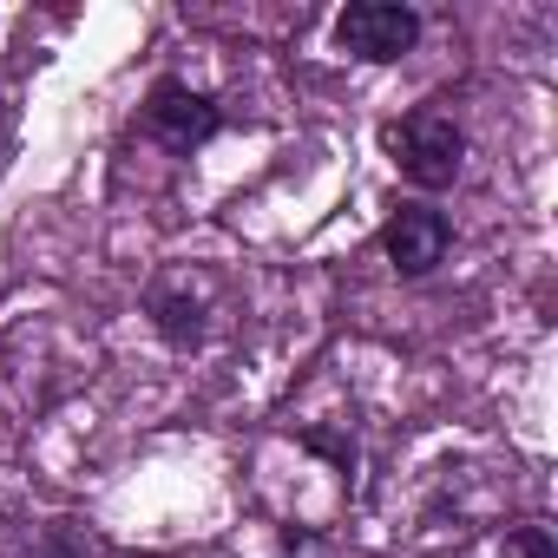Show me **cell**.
<instances>
[{"label":"cell","instance_id":"obj_8","mask_svg":"<svg viewBox=\"0 0 558 558\" xmlns=\"http://www.w3.org/2000/svg\"><path fill=\"white\" fill-rule=\"evenodd\" d=\"M0 171H8V119H0Z\"/></svg>","mask_w":558,"mask_h":558},{"label":"cell","instance_id":"obj_4","mask_svg":"<svg viewBox=\"0 0 558 558\" xmlns=\"http://www.w3.org/2000/svg\"><path fill=\"white\" fill-rule=\"evenodd\" d=\"M447 243H453V223H447L434 204H401V210L388 217V230H381V250H388V263H395L401 276H427V269L447 256Z\"/></svg>","mask_w":558,"mask_h":558},{"label":"cell","instance_id":"obj_7","mask_svg":"<svg viewBox=\"0 0 558 558\" xmlns=\"http://www.w3.org/2000/svg\"><path fill=\"white\" fill-rule=\"evenodd\" d=\"M303 447H310V453H329V460H342V466H355V447H349V440H336V434H323V427H310V434H303Z\"/></svg>","mask_w":558,"mask_h":558},{"label":"cell","instance_id":"obj_1","mask_svg":"<svg viewBox=\"0 0 558 558\" xmlns=\"http://www.w3.org/2000/svg\"><path fill=\"white\" fill-rule=\"evenodd\" d=\"M388 151H395V165H401L408 184H421V191H447V184L460 178L466 138H460V125H453L447 112L421 106V112H408V119L388 125Z\"/></svg>","mask_w":558,"mask_h":558},{"label":"cell","instance_id":"obj_6","mask_svg":"<svg viewBox=\"0 0 558 558\" xmlns=\"http://www.w3.org/2000/svg\"><path fill=\"white\" fill-rule=\"evenodd\" d=\"M499 558H558V545H551L545 525H519V532H506V551Z\"/></svg>","mask_w":558,"mask_h":558},{"label":"cell","instance_id":"obj_2","mask_svg":"<svg viewBox=\"0 0 558 558\" xmlns=\"http://www.w3.org/2000/svg\"><path fill=\"white\" fill-rule=\"evenodd\" d=\"M336 40H342L355 60L388 66V60L414 53V40H421V14H414V8H395V0H355V8L336 14Z\"/></svg>","mask_w":558,"mask_h":558},{"label":"cell","instance_id":"obj_3","mask_svg":"<svg viewBox=\"0 0 558 558\" xmlns=\"http://www.w3.org/2000/svg\"><path fill=\"white\" fill-rule=\"evenodd\" d=\"M145 125H151L171 151H191V145H204V138L223 132V112H217L210 93H191L184 80H158V86H151V106H145Z\"/></svg>","mask_w":558,"mask_h":558},{"label":"cell","instance_id":"obj_5","mask_svg":"<svg viewBox=\"0 0 558 558\" xmlns=\"http://www.w3.org/2000/svg\"><path fill=\"white\" fill-rule=\"evenodd\" d=\"M151 323H158V336L171 349H197L204 342V303L184 296V290H158L151 296Z\"/></svg>","mask_w":558,"mask_h":558}]
</instances>
